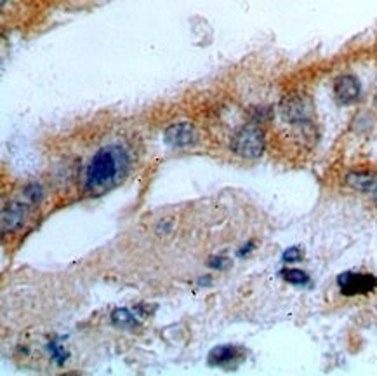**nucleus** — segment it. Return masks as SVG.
<instances>
[{
    "instance_id": "nucleus-10",
    "label": "nucleus",
    "mask_w": 377,
    "mask_h": 376,
    "mask_svg": "<svg viewBox=\"0 0 377 376\" xmlns=\"http://www.w3.org/2000/svg\"><path fill=\"white\" fill-rule=\"evenodd\" d=\"M282 277L294 286H304L310 282V275L301 269H286L282 272Z\"/></svg>"
},
{
    "instance_id": "nucleus-11",
    "label": "nucleus",
    "mask_w": 377,
    "mask_h": 376,
    "mask_svg": "<svg viewBox=\"0 0 377 376\" xmlns=\"http://www.w3.org/2000/svg\"><path fill=\"white\" fill-rule=\"evenodd\" d=\"M111 321H114L117 326H122V328H125V326L134 324L136 319L132 317V313L129 312V310L118 309V310H115L114 315H111Z\"/></svg>"
},
{
    "instance_id": "nucleus-3",
    "label": "nucleus",
    "mask_w": 377,
    "mask_h": 376,
    "mask_svg": "<svg viewBox=\"0 0 377 376\" xmlns=\"http://www.w3.org/2000/svg\"><path fill=\"white\" fill-rule=\"evenodd\" d=\"M312 112L313 107L310 98L299 92H292L280 101V115L290 124H306L312 117Z\"/></svg>"
},
{
    "instance_id": "nucleus-6",
    "label": "nucleus",
    "mask_w": 377,
    "mask_h": 376,
    "mask_svg": "<svg viewBox=\"0 0 377 376\" xmlns=\"http://www.w3.org/2000/svg\"><path fill=\"white\" fill-rule=\"evenodd\" d=\"M362 87L355 75H339L334 82V96L341 105H353L358 101Z\"/></svg>"
},
{
    "instance_id": "nucleus-9",
    "label": "nucleus",
    "mask_w": 377,
    "mask_h": 376,
    "mask_svg": "<svg viewBox=\"0 0 377 376\" xmlns=\"http://www.w3.org/2000/svg\"><path fill=\"white\" fill-rule=\"evenodd\" d=\"M238 357V348L230 347V345H224V347H216L209 354V362L214 366H223L228 362H233Z\"/></svg>"
},
{
    "instance_id": "nucleus-2",
    "label": "nucleus",
    "mask_w": 377,
    "mask_h": 376,
    "mask_svg": "<svg viewBox=\"0 0 377 376\" xmlns=\"http://www.w3.org/2000/svg\"><path fill=\"white\" fill-rule=\"evenodd\" d=\"M266 147L264 133L256 124L244 125L231 136V150L244 159H257Z\"/></svg>"
},
{
    "instance_id": "nucleus-13",
    "label": "nucleus",
    "mask_w": 377,
    "mask_h": 376,
    "mask_svg": "<svg viewBox=\"0 0 377 376\" xmlns=\"http://www.w3.org/2000/svg\"><path fill=\"white\" fill-rule=\"evenodd\" d=\"M372 200H374V202L377 204V188H376V190H374V192H372Z\"/></svg>"
},
{
    "instance_id": "nucleus-14",
    "label": "nucleus",
    "mask_w": 377,
    "mask_h": 376,
    "mask_svg": "<svg viewBox=\"0 0 377 376\" xmlns=\"http://www.w3.org/2000/svg\"><path fill=\"white\" fill-rule=\"evenodd\" d=\"M376 105H377V96H376Z\"/></svg>"
},
{
    "instance_id": "nucleus-1",
    "label": "nucleus",
    "mask_w": 377,
    "mask_h": 376,
    "mask_svg": "<svg viewBox=\"0 0 377 376\" xmlns=\"http://www.w3.org/2000/svg\"><path fill=\"white\" fill-rule=\"evenodd\" d=\"M129 169V155L117 145L103 147L92 155L85 169V190L101 194L115 187Z\"/></svg>"
},
{
    "instance_id": "nucleus-8",
    "label": "nucleus",
    "mask_w": 377,
    "mask_h": 376,
    "mask_svg": "<svg viewBox=\"0 0 377 376\" xmlns=\"http://www.w3.org/2000/svg\"><path fill=\"white\" fill-rule=\"evenodd\" d=\"M346 183L358 192H370L377 188V174L369 173V171H349L346 174Z\"/></svg>"
},
{
    "instance_id": "nucleus-7",
    "label": "nucleus",
    "mask_w": 377,
    "mask_h": 376,
    "mask_svg": "<svg viewBox=\"0 0 377 376\" xmlns=\"http://www.w3.org/2000/svg\"><path fill=\"white\" fill-rule=\"evenodd\" d=\"M26 207L23 202H9L2 209V232H14L25 223Z\"/></svg>"
},
{
    "instance_id": "nucleus-5",
    "label": "nucleus",
    "mask_w": 377,
    "mask_h": 376,
    "mask_svg": "<svg viewBox=\"0 0 377 376\" xmlns=\"http://www.w3.org/2000/svg\"><path fill=\"white\" fill-rule=\"evenodd\" d=\"M197 129L190 122H176L171 124L164 131V140L169 147L173 148H186L197 143Z\"/></svg>"
},
{
    "instance_id": "nucleus-4",
    "label": "nucleus",
    "mask_w": 377,
    "mask_h": 376,
    "mask_svg": "<svg viewBox=\"0 0 377 376\" xmlns=\"http://www.w3.org/2000/svg\"><path fill=\"white\" fill-rule=\"evenodd\" d=\"M337 284L345 296L369 295L374 289H377V277L370 275V273L346 272L337 277Z\"/></svg>"
},
{
    "instance_id": "nucleus-12",
    "label": "nucleus",
    "mask_w": 377,
    "mask_h": 376,
    "mask_svg": "<svg viewBox=\"0 0 377 376\" xmlns=\"http://www.w3.org/2000/svg\"><path fill=\"white\" fill-rule=\"evenodd\" d=\"M301 258H303V253H301L297 247H290V249H287L286 253H283V262L286 263L301 262Z\"/></svg>"
}]
</instances>
